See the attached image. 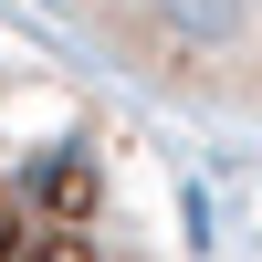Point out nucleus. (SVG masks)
<instances>
[{
    "instance_id": "nucleus-1",
    "label": "nucleus",
    "mask_w": 262,
    "mask_h": 262,
    "mask_svg": "<svg viewBox=\"0 0 262 262\" xmlns=\"http://www.w3.org/2000/svg\"><path fill=\"white\" fill-rule=\"evenodd\" d=\"M21 262H95L84 242H21Z\"/></svg>"
},
{
    "instance_id": "nucleus-2",
    "label": "nucleus",
    "mask_w": 262,
    "mask_h": 262,
    "mask_svg": "<svg viewBox=\"0 0 262 262\" xmlns=\"http://www.w3.org/2000/svg\"><path fill=\"white\" fill-rule=\"evenodd\" d=\"M0 242H11V231H0Z\"/></svg>"
}]
</instances>
